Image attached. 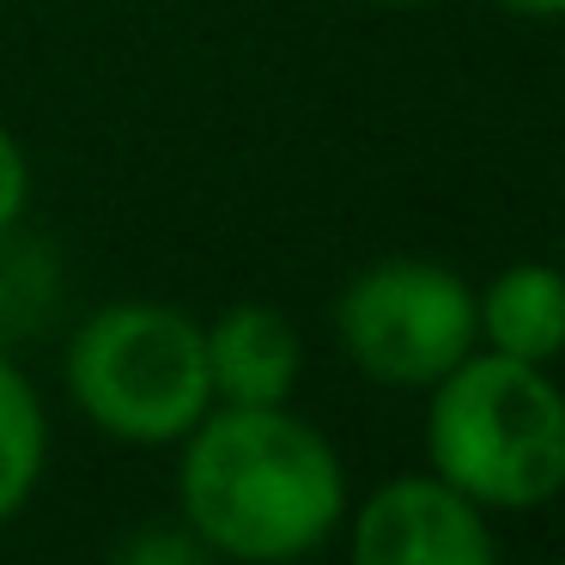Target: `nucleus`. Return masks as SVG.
<instances>
[{
	"instance_id": "0eeeda50",
	"label": "nucleus",
	"mask_w": 565,
	"mask_h": 565,
	"mask_svg": "<svg viewBox=\"0 0 565 565\" xmlns=\"http://www.w3.org/2000/svg\"><path fill=\"white\" fill-rule=\"evenodd\" d=\"M475 322L492 353L553 365L565 359V274L547 262H511L487 292H475Z\"/></svg>"
},
{
	"instance_id": "9d476101",
	"label": "nucleus",
	"mask_w": 565,
	"mask_h": 565,
	"mask_svg": "<svg viewBox=\"0 0 565 565\" xmlns=\"http://www.w3.org/2000/svg\"><path fill=\"white\" fill-rule=\"evenodd\" d=\"M31 201V164H25V147L13 140V128H0V237L19 225Z\"/></svg>"
},
{
	"instance_id": "f257e3e1",
	"label": "nucleus",
	"mask_w": 565,
	"mask_h": 565,
	"mask_svg": "<svg viewBox=\"0 0 565 565\" xmlns=\"http://www.w3.org/2000/svg\"><path fill=\"white\" fill-rule=\"evenodd\" d=\"M183 523L237 565H298L347 523L341 450L292 407L213 402L177 456Z\"/></svg>"
},
{
	"instance_id": "7ed1b4c3",
	"label": "nucleus",
	"mask_w": 565,
	"mask_h": 565,
	"mask_svg": "<svg viewBox=\"0 0 565 565\" xmlns=\"http://www.w3.org/2000/svg\"><path fill=\"white\" fill-rule=\"evenodd\" d=\"M67 395L116 444H183L213 407L207 334L189 310L159 298L98 305L67 341Z\"/></svg>"
},
{
	"instance_id": "f03ea898",
	"label": "nucleus",
	"mask_w": 565,
	"mask_h": 565,
	"mask_svg": "<svg viewBox=\"0 0 565 565\" xmlns=\"http://www.w3.org/2000/svg\"><path fill=\"white\" fill-rule=\"evenodd\" d=\"M426 468L480 511L523 516L565 492V390L547 365L468 353L431 383Z\"/></svg>"
},
{
	"instance_id": "f8f14e48",
	"label": "nucleus",
	"mask_w": 565,
	"mask_h": 565,
	"mask_svg": "<svg viewBox=\"0 0 565 565\" xmlns=\"http://www.w3.org/2000/svg\"><path fill=\"white\" fill-rule=\"evenodd\" d=\"M383 7H426V0H383Z\"/></svg>"
},
{
	"instance_id": "6e6552de",
	"label": "nucleus",
	"mask_w": 565,
	"mask_h": 565,
	"mask_svg": "<svg viewBox=\"0 0 565 565\" xmlns=\"http://www.w3.org/2000/svg\"><path fill=\"white\" fill-rule=\"evenodd\" d=\"M43 456H50V419L31 390V377L0 353V529L31 504L43 480Z\"/></svg>"
},
{
	"instance_id": "9b49d317",
	"label": "nucleus",
	"mask_w": 565,
	"mask_h": 565,
	"mask_svg": "<svg viewBox=\"0 0 565 565\" xmlns=\"http://www.w3.org/2000/svg\"><path fill=\"white\" fill-rule=\"evenodd\" d=\"M511 19H535V25H547V19H565V0H499Z\"/></svg>"
},
{
	"instance_id": "423d86ee",
	"label": "nucleus",
	"mask_w": 565,
	"mask_h": 565,
	"mask_svg": "<svg viewBox=\"0 0 565 565\" xmlns=\"http://www.w3.org/2000/svg\"><path fill=\"white\" fill-rule=\"evenodd\" d=\"M207 383L225 407H280L305 377V341L274 305H232L207 322Z\"/></svg>"
},
{
	"instance_id": "39448f33",
	"label": "nucleus",
	"mask_w": 565,
	"mask_h": 565,
	"mask_svg": "<svg viewBox=\"0 0 565 565\" xmlns=\"http://www.w3.org/2000/svg\"><path fill=\"white\" fill-rule=\"evenodd\" d=\"M353 565H499L492 523L475 499L426 475H395L353 511Z\"/></svg>"
},
{
	"instance_id": "ddd939ff",
	"label": "nucleus",
	"mask_w": 565,
	"mask_h": 565,
	"mask_svg": "<svg viewBox=\"0 0 565 565\" xmlns=\"http://www.w3.org/2000/svg\"><path fill=\"white\" fill-rule=\"evenodd\" d=\"M547 565H565V559H547Z\"/></svg>"
},
{
	"instance_id": "1a4fd4ad",
	"label": "nucleus",
	"mask_w": 565,
	"mask_h": 565,
	"mask_svg": "<svg viewBox=\"0 0 565 565\" xmlns=\"http://www.w3.org/2000/svg\"><path fill=\"white\" fill-rule=\"evenodd\" d=\"M116 565H213V547L195 535L189 523H147L122 541Z\"/></svg>"
},
{
	"instance_id": "20e7f679",
	"label": "nucleus",
	"mask_w": 565,
	"mask_h": 565,
	"mask_svg": "<svg viewBox=\"0 0 565 565\" xmlns=\"http://www.w3.org/2000/svg\"><path fill=\"white\" fill-rule=\"evenodd\" d=\"M334 341L390 390H431L480 347L475 286L431 256H383L334 298Z\"/></svg>"
}]
</instances>
